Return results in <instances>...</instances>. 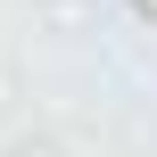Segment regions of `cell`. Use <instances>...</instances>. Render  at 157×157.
Masks as SVG:
<instances>
[{"label":"cell","instance_id":"1","mask_svg":"<svg viewBox=\"0 0 157 157\" xmlns=\"http://www.w3.org/2000/svg\"><path fill=\"white\" fill-rule=\"evenodd\" d=\"M149 8H157V0H149Z\"/></svg>","mask_w":157,"mask_h":157}]
</instances>
